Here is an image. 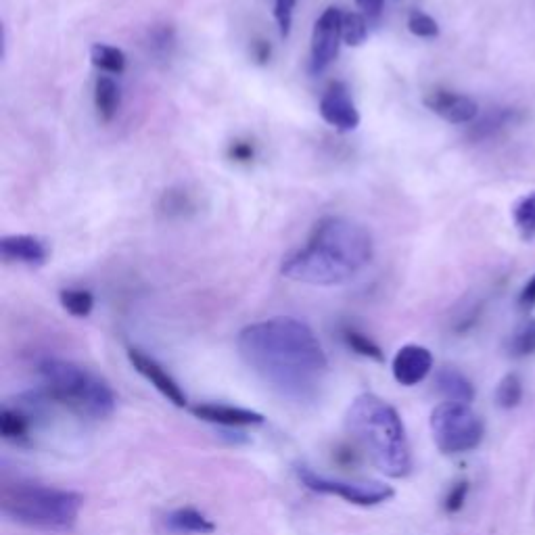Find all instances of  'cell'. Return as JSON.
Wrapping results in <instances>:
<instances>
[{
  "mask_svg": "<svg viewBox=\"0 0 535 535\" xmlns=\"http://www.w3.org/2000/svg\"><path fill=\"white\" fill-rule=\"evenodd\" d=\"M345 427L368 454L375 467L402 479L412 471V452L402 418L391 404L375 393H362L347 408Z\"/></svg>",
  "mask_w": 535,
  "mask_h": 535,
  "instance_id": "obj_2",
  "label": "cell"
},
{
  "mask_svg": "<svg viewBox=\"0 0 535 535\" xmlns=\"http://www.w3.org/2000/svg\"><path fill=\"white\" fill-rule=\"evenodd\" d=\"M251 55H253V59H258V63H262V65L268 63L270 55H272L270 44L266 40H255L251 46Z\"/></svg>",
  "mask_w": 535,
  "mask_h": 535,
  "instance_id": "obj_36",
  "label": "cell"
},
{
  "mask_svg": "<svg viewBox=\"0 0 535 535\" xmlns=\"http://www.w3.org/2000/svg\"><path fill=\"white\" fill-rule=\"evenodd\" d=\"M435 387L444 395L446 402H460L471 404L475 400V387L473 383L462 375V372L454 366H444L437 370L435 375Z\"/></svg>",
  "mask_w": 535,
  "mask_h": 535,
  "instance_id": "obj_17",
  "label": "cell"
},
{
  "mask_svg": "<svg viewBox=\"0 0 535 535\" xmlns=\"http://www.w3.org/2000/svg\"><path fill=\"white\" fill-rule=\"evenodd\" d=\"M433 368V354L423 345H404L395 354L391 370L393 379L404 387H414L423 383Z\"/></svg>",
  "mask_w": 535,
  "mask_h": 535,
  "instance_id": "obj_13",
  "label": "cell"
},
{
  "mask_svg": "<svg viewBox=\"0 0 535 535\" xmlns=\"http://www.w3.org/2000/svg\"><path fill=\"white\" fill-rule=\"evenodd\" d=\"M281 274L289 281L312 287H339L356 278L354 270L333 262L312 245L287 253L281 264Z\"/></svg>",
  "mask_w": 535,
  "mask_h": 535,
  "instance_id": "obj_7",
  "label": "cell"
},
{
  "mask_svg": "<svg viewBox=\"0 0 535 535\" xmlns=\"http://www.w3.org/2000/svg\"><path fill=\"white\" fill-rule=\"evenodd\" d=\"M341 36L347 46H362L368 36V21L362 13H343Z\"/></svg>",
  "mask_w": 535,
  "mask_h": 535,
  "instance_id": "obj_27",
  "label": "cell"
},
{
  "mask_svg": "<svg viewBox=\"0 0 535 535\" xmlns=\"http://www.w3.org/2000/svg\"><path fill=\"white\" fill-rule=\"evenodd\" d=\"M0 253L7 262L42 266L49 260V245L34 235H9L0 239Z\"/></svg>",
  "mask_w": 535,
  "mask_h": 535,
  "instance_id": "obj_15",
  "label": "cell"
},
{
  "mask_svg": "<svg viewBox=\"0 0 535 535\" xmlns=\"http://www.w3.org/2000/svg\"><path fill=\"white\" fill-rule=\"evenodd\" d=\"M82 506L84 498L78 492L40 483L5 485L0 498V510L7 519L46 531L72 529Z\"/></svg>",
  "mask_w": 535,
  "mask_h": 535,
  "instance_id": "obj_4",
  "label": "cell"
},
{
  "mask_svg": "<svg viewBox=\"0 0 535 535\" xmlns=\"http://www.w3.org/2000/svg\"><path fill=\"white\" fill-rule=\"evenodd\" d=\"M506 352L510 358H527L535 354V320H527L525 324L510 335L506 343Z\"/></svg>",
  "mask_w": 535,
  "mask_h": 535,
  "instance_id": "obj_24",
  "label": "cell"
},
{
  "mask_svg": "<svg viewBox=\"0 0 535 535\" xmlns=\"http://www.w3.org/2000/svg\"><path fill=\"white\" fill-rule=\"evenodd\" d=\"M406 26H408V32L416 38L431 40V38L439 36V23L431 15H427L425 11H418V9L410 11Z\"/></svg>",
  "mask_w": 535,
  "mask_h": 535,
  "instance_id": "obj_28",
  "label": "cell"
},
{
  "mask_svg": "<svg viewBox=\"0 0 535 535\" xmlns=\"http://www.w3.org/2000/svg\"><path fill=\"white\" fill-rule=\"evenodd\" d=\"M523 111L517 107H494L487 111L481 118H477L469 130V138L473 143H483L490 141V138L498 136L510 126H517L523 122Z\"/></svg>",
  "mask_w": 535,
  "mask_h": 535,
  "instance_id": "obj_16",
  "label": "cell"
},
{
  "mask_svg": "<svg viewBox=\"0 0 535 535\" xmlns=\"http://www.w3.org/2000/svg\"><path fill=\"white\" fill-rule=\"evenodd\" d=\"M356 5L362 9V13L368 19H377L383 13L385 0H356Z\"/></svg>",
  "mask_w": 535,
  "mask_h": 535,
  "instance_id": "obj_35",
  "label": "cell"
},
{
  "mask_svg": "<svg viewBox=\"0 0 535 535\" xmlns=\"http://www.w3.org/2000/svg\"><path fill=\"white\" fill-rule=\"evenodd\" d=\"M122 105V90L113 78L99 76L95 82V107L101 122L109 124L118 115Z\"/></svg>",
  "mask_w": 535,
  "mask_h": 535,
  "instance_id": "obj_18",
  "label": "cell"
},
{
  "mask_svg": "<svg viewBox=\"0 0 535 535\" xmlns=\"http://www.w3.org/2000/svg\"><path fill=\"white\" fill-rule=\"evenodd\" d=\"M295 5H297V0H274V17L278 23V32H281L283 38L291 36Z\"/></svg>",
  "mask_w": 535,
  "mask_h": 535,
  "instance_id": "obj_30",
  "label": "cell"
},
{
  "mask_svg": "<svg viewBox=\"0 0 535 535\" xmlns=\"http://www.w3.org/2000/svg\"><path fill=\"white\" fill-rule=\"evenodd\" d=\"M59 301L63 310L76 318L90 316L92 308H95V295L88 289H63L59 293Z\"/></svg>",
  "mask_w": 535,
  "mask_h": 535,
  "instance_id": "obj_23",
  "label": "cell"
},
{
  "mask_svg": "<svg viewBox=\"0 0 535 535\" xmlns=\"http://www.w3.org/2000/svg\"><path fill=\"white\" fill-rule=\"evenodd\" d=\"M341 339L343 343L350 347V350L362 358H368V360H375V362H383L385 360V354L379 347V343L372 341L368 335L356 331V329H343L341 331Z\"/></svg>",
  "mask_w": 535,
  "mask_h": 535,
  "instance_id": "obj_22",
  "label": "cell"
},
{
  "mask_svg": "<svg viewBox=\"0 0 535 535\" xmlns=\"http://www.w3.org/2000/svg\"><path fill=\"white\" fill-rule=\"evenodd\" d=\"M467 496H469V483L467 481H458L450 487V492L444 500V508H446V513L454 515L458 513V510H462L464 502H467Z\"/></svg>",
  "mask_w": 535,
  "mask_h": 535,
  "instance_id": "obj_32",
  "label": "cell"
},
{
  "mask_svg": "<svg viewBox=\"0 0 535 535\" xmlns=\"http://www.w3.org/2000/svg\"><path fill=\"white\" fill-rule=\"evenodd\" d=\"M193 207L189 195L182 191H170L164 195V201H161V212L168 216H184L189 209Z\"/></svg>",
  "mask_w": 535,
  "mask_h": 535,
  "instance_id": "obj_31",
  "label": "cell"
},
{
  "mask_svg": "<svg viewBox=\"0 0 535 535\" xmlns=\"http://www.w3.org/2000/svg\"><path fill=\"white\" fill-rule=\"evenodd\" d=\"M128 360L138 375H143L161 395H164L168 402H172L178 408L186 406V393L182 391V387L176 383V379L170 375V372L159 362H155L151 356H147L141 350H134V347H130L128 350Z\"/></svg>",
  "mask_w": 535,
  "mask_h": 535,
  "instance_id": "obj_12",
  "label": "cell"
},
{
  "mask_svg": "<svg viewBox=\"0 0 535 535\" xmlns=\"http://www.w3.org/2000/svg\"><path fill=\"white\" fill-rule=\"evenodd\" d=\"M513 220L525 239L535 237V193H529L515 203Z\"/></svg>",
  "mask_w": 535,
  "mask_h": 535,
  "instance_id": "obj_26",
  "label": "cell"
},
{
  "mask_svg": "<svg viewBox=\"0 0 535 535\" xmlns=\"http://www.w3.org/2000/svg\"><path fill=\"white\" fill-rule=\"evenodd\" d=\"M299 481L304 483L308 490L324 496H339L341 500L356 504V506H377L393 498V487L385 485L381 481H368V483H356L345 479H331L314 473L308 467L297 469Z\"/></svg>",
  "mask_w": 535,
  "mask_h": 535,
  "instance_id": "obj_8",
  "label": "cell"
},
{
  "mask_svg": "<svg viewBox=\"0 0 535 535\" xmlns=\"http://www.w3.org/2000/svg\"><path fill=\"white\" fill-rule=\"evenodd\" d=\"M308 245L356 274L375 258V243H372L370 232L362 224L341 216L318 220L312 228Z\"/></svg>",
  "mask_w": 535,
  "mask_h": 535,
  "instance_id": "obj_5",
  "label": "cell"
},
{
  "mask_svg": "<svg viewBox=\"0 0 535 535\" xmlns=\"http://www.w3.org/2000/svg\"><path fill=\"white\" fill-rule=\"evenodd\" d=\"M253 155H255V149H253L251 143L235 141L228 147V157L232 161H239V164H249V161L253 159Z\"/></svg>",
  "mask_w": 535,
  "mask_h": 535,
  "instance_id": "obj_33",
  "label": "cell"
},
{
  "mask_svg": "<svg viewBox=\"0 0 535 535\" xmlns=\"http://www.w3.org/2000/svg\"><path fill=\"white\" fill-rule=\"evenodd\" d=\"M151 51L157 57H170L176 44V34L172 26H159L151 32Z\"/></svg>",
  "mask_w": 535,
  "mask_h": 535,
  "instance_id": "obj_29",
  "label": "cell"
},
{
  "mask_svg": "<svg viewBox=\"0 0 535 535\" xmlns=\"http://www.w3.org/2000/svg\"><path fill=\"white\" fill-rule=\"evenodd\" d=\"M519 306L521 310L535 308V274L525 283V287L519 293Z\"/></svg>",
  "mask_w": 535,
  "mask_h": 535,
  "instance_id": "obj_34",
  "label": "cell"
},
{
  "mask_svg": "<svg viewBox=\"0 0 535 535\" xmlns=\"http://www.w3.org/2000/svg\"><path fill=\"white\" fill-rule=\"evenodd\" d=\"M32 431V416L19 408L5 406L0 412V435L11 444H28Z\"/></svg>",
  "mask_w": 535,
  "mask_h": 535,
  "instance_id": "obj_20",
  "label": "cell"
},
{
  "mask_svg": "<svg viewBox=\"0 0 535 535\" xmlns=\"http://www.w3.org/2000/svg\"><path fill=\"white\" fill-rule=\"evenodd\" d=\"M341 21L343 13L337 7H329L314 23L310 44V72L314 76L322 74L339 53V46L343 42Z\"/></svg>",
  "mask_w": 535,
  "mask_h": 535,
  "instance_id": "obj_9",
  "label": "cell"
},
{
  "mask_svg": "<svg viewBox=\"0 0 535 535\" xmlns=\"http://www.w3.org/2000/svg\"><path fill=\"white\" fill-rule=\"evenodd\" d=\"M322 120L339 132H354L360 126V111L343 82L331 84L320 99Z\"/></svg>",
  "mask_w": 535,
  "mask_h": 535,
  "instance_id": "obj_10",
  "label": "cell"
},
{
  "mask_svg": "<svg viewBox=\"0 0 535 535\" xmlns=\"http://www.w3.org/2000/svg\"><path fill=\"white\" fill-rule=\"evenodd\" d=\"M423 101L429 111H433L441 120L450 124H473L479 118L477 101L454 90L433 88L427 92Z\"/></svg>",
  "mask_w": 535,
  "mask_h": 535,
  "instance_id": "obj_11",
  "label": "cell"
},
{
  "mask_svg": "<svg viewBox=\"0 0 535 535\" xmlns=\"http://www.w3.org/2000/svg\"><path fill=\"white\" fill-rule=\"evenodd\" d=\"M496 404L502 408V410H513L521 404L523 400V381L521 377L517 375V372H510V375H506L498 387H496Z\"/></svg>",
  "mask_w": 535,
  "mask_h": 535,
  "instance_id": "obj_25",
  "label": "cell"
},
{
  "mask_svg": "<svg viewBox=\"0 0 535 535\" xmlns=\"http://www.w3.org/2000/svg\"><path fill=\"white\" fill-rule=\"evenodd\" d=\"M249 370L283 400L308 404L320 398L329 358L310 324L291 316L253 322L237 337Z\"/></svg>",
  "mask_w": 535,
  "mask_h": 535,
  "instance_id": "obj_1",
  "label": "cell"
},
{
  "mask_svg": "<svg viewBox=\"0 0 535 535\" xmlns=\"http://www.w3.org/2000/svg\"><path fill=\"white\" fill-rule=\"evenodd\" d=\"M166 525L176 533H193V535H207L214 533L216 525L209 521L197 508H178L166 517Z\"/></svg>",
  "mask_w": 535,
  "mask_h": 535,
  "instance_id": "obj_19",
  "label": "cell"
},
{
  "mask_svg": "<svg viewBox=\"0 0 535 535\" xmlns=\"http://www.w3.org/2000/svg\"><path fill=\"white\" fill-rule=\"evenodd\" d=\"M38 372L44 383L46 398L74 410L80 416L103 421L118 406V398H115L111 385L97 372L80 364L46 358L40 362Z\"/></svg>",
  "mask_w": 535,
  "mask_h": 535,
  "instance_id": "obj_3",
  "label": "cell"
},
{
  "mask_svg": "<svg viewBox=\"0 0 535 535\" xmlns=\"http://www.w3.org/2000/svg\"><path fill=\"white\" fill-rule=\"evenodd\" d=\"M90 63L105 74H124L128 59H126V53L122 49H118V46L92 44Z\"/></svg>",
  "mask_w": 535,
  "mask_h": 535,
  "instance_id": "obj_21",
  "label": "cell"
},
{
  "mask_svg": "<svg viewBox=\"0 0 535 535\" xmlns=\"http://www.w3.org/2000/svg\"><path fill=\"white\" fill-rule=\"evenodd\" d=\"M431 433L439 452L448 456L467 454L481 446L485 427L471 404L441 402L431 412Z\"/></svg>",
  "mask_w": 535,
  "mask_h": 535,
  "instance_id": "obj_6",
  "label": "cell"
},
{
  "mask_svg": "<svg viewBox=\"0 0 535 535\" xmlns=\"http://www.w3.org/2000/svg\"><path fill=\"white\" fill-rule=\"evenodd\" d=\"M193 414L205 423H214L222 427H255L264 425L266 421L264 414L260 412L226 404H199L193 408Z\"/></svg>",
  "mask_w": 535,
  "mask_h": 535,
  "instance_id": "obj_14",
  "label": "cell"
}]
</instances>
